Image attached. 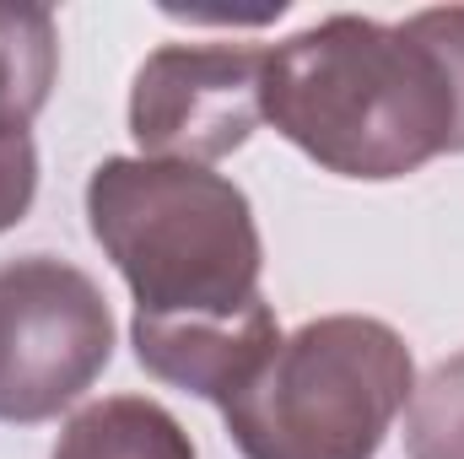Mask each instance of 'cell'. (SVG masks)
Returning <instances> with one entry per match:
<instances>
[{
	"mask_svg": "<svg viewBox=\"0 0 464 459\" xmlns=\"http://www.w3.org/2000/svg\"><path fill=\"white\" fill-rule=\"evenodd\" d=\"M265 119L341 179H405L464 151V5L303 27L265 54Z\"/></svg>",
	"mask_w": 464,
	"mask_h": 459,
	"instance_id": "1",
	"label": "cell"
},
{
	"mask_svg": "<svg viewBox=\"0 0 464 459\" xmlns=\"http://www.w3.org/2000/svg\"><path fill=\"white\" fill-rule=\"evenodd\" d=\"M87 222L135 292V319L195 325L259 308L248 195L195 162L109 157L87 179Z\"/></svg>",
	"mask_w": 464,
	"mask_h": 459,
	"instance_id": "2",
	"label": "cell"
},
{
	"mask_svg": "<svg viewBox=\"0 0 464 459\" xmlns=\"http://www.w3.org/2000/svg\"><path fill=\"white\" fill-rule=\"evenodd\" d=\"M416 395L405 341L362 314L314 319L222 405L243 459H372Z\"/></svg>",
	"mask_w": 464,
	"mask_h": 459,
	"instance_id": "3",
	"label": "cell"
},
{
	"mask_svg": "<svg viewBox=\"0 0 464 459\" xmlns=\"http://www.w3.org/2000/svg\"><path fill=\"white\" fill-rule=\"evenodd\" d=\"M114 356V314L98 281L65 259L0 265V422H49L76 405Z\"/></svg>",
	"mask_w": 464,
	"mask_h": 459,
	"instance_id": "4",
	"label": "cell"
},
{
	"mask_svg": "<svg viewBox=\"0 0 464 459\" xmlns=\"http://www.w3.org/2000/svg\"><path fill=\"white\" fill-rule=\"evenodd\" d=\"M265 54L254 44H168L130 87V135L157 162H217L265 119Z\"/></svg>",
	"mask_w": 464,
	"mask_h": 459,
	"instance_id": "5",
	"label": "cell"
},
{
	"mask_svg": "<svg viewBox=\"0 0 464 459\" xmlns=\"http://www.w3.org/2000/svg\"><path fill=\"white\" fill-rule=\"evenodd\" d=\"M281 346L270 303L237 314V319H195V325H151L135 319V356L162 384H179L200 400L227 405L232 395L270 362Z\"/></svg>",
	"mask_w": 464,
	"mask_h": 459,
	"instance_id": "6",
	"label": "cell"
},
{
	"mask_svg": "<svg viewBox=\"0 0 464 459\" xmlns=\"http://www.w3.org/2000/svg\"><path fill=\"white\" fill-rule=\"evenodd\" d=\"M54 459H195V444L157 400L114 395L71 416Z\"/></svg>",
	"mask_w": 464,
	"mask_h": 459,
	"instance_id": "7",
	"label": "cell"
},
{
	"mask_svg": "<svg viewBox=\"0 0 464 459\" xmlns=\"http://www.w3.org/2000/svg\"><path fill=\"white\" fill-rule=\"evenodd\" d=\"M60 71V27L44 5H0V130H27Z\"/></svg>",
	"mask_w": 464,
	"mask_h": 459,
	"instance_id": "8",
	"label": "cell"
},
{
	"mask_svg": "<svg viewBox=\"0 0 464 459\" xmlns=\"http://www.w3.org/2000/svg\"><path fill=\"white\" fill-rule=\"evenodd\" d=\"M405 454L411 459H464V351L438 362L427 384L411 395L405 416Z\"/></svg>",
	"mask_w": 464,
	"mask_h": 459,
	"instance_id": "9",
	"label": "cell"
},
{
	"mask_svg": "<svg viewBox=\"0 0 464 459\" xmlns=\"http://www.w3.org/2000/svg\"><path fill=\"white\" fill-rule=\"evenodd\" d=\"M38 190V151L27 130H0V232L16 228Z\"/></svg>",
	"mask_w": 464,
	"mask_h": 459,
	"instance_id": "10",
	"label": "cell"
}]
</instances>
